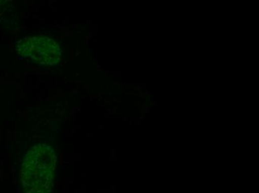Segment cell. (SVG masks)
I'll use <instances>...</instances> for the list:
<instances>
[{
	"instance_id": "3957f363",
	"label": "cell",
	"mask_w": 259,
	"mask_h": 193,
	"mask_svg": "<svg viewBox=\"0 0 259 193\" xmlns=\"http://www.w3.org/2000/svg\"><path fill=\"white\" fill-rule=\"evenodd\" d=\"M146 95H148V96H151V95H152V94H151V92H149V91L146 90Z\"/></svg>"
},
{
	"instance_id": "6da1fadb",
	"label": "cell",
	"mask_w": 259,
	"mask_h": 193,
	"mask_svg": "<svg viewBox=\"0 0 259 193\" xmlns=\"http://www.w3.org/2000/svg\"><path fill=\"white\" fill-rule=\"evenodd\" d=\"M57 158L50 145L39 144L27 152L21 170L26 193H51Z\"/></svg>"
},
{
	"instance_id": "7a4b0ae2",
	"label": "cell",
	"mask_w": 259,
	"mask_h": 193,
	"mask_svg": "<svg viewBox=\"0 0 259 193\" xmlns=\"http://www.w3.org/2000/svg\"><path fill=\"white\" fill-rule=\"evenodd\" d=\"M17 52L39 65L54 66L59 62L63 49L58 41L49 37H28L17 42Z\"/></svg>"
}]
</instances>
